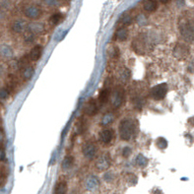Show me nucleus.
<instances>
[{
  "mask_svg": "<svg viewBox=\"0 0 194 194\" xmlns=\"http://www.w3.org/2000/svg\"><path fill=\"white\" fill-rule=\"evenodd\" d=\"M119 137L122 141H129L135 133V123L130 118H124L118 126Z\"/></svg>",
  "mask_w": 194,
  "mask_h": 194,
  "instance_id": "f257e3e1",
  "label": "nucleus"
},
{
  "mask_svg": "<svg viewBox=\"0 0 194 194\" xmlns=\"http://www.w3.org/2000/svg\"><path fill=\"white\" fill-rule=\"evenodd\" d=\"M124 90L121 87H116L111 94V103L113 108H118L124 102Z\"/></svg>",
  "mask_w": 194,
  "mask_h": 194,
  "instance_id": "f03ea898",
  "label": "nucleus"
},
{
  "mask_svg": "<svg viewBox=\"0 0 194 194\" xmlns=\"http://www.w3.org/2000/svg\"><path fill=\"white\" fill-rule=\"evenodd\" d=\"M98 149L96 144L92 142V141H87L83 144L82 146V154L83 156L85 157L87 160L92 161L93 159H95L96 155H97Z\"/></svg>",
  "mask_w": 194,
  "mask_h": 194,
  "instance_id": "7ed1b4c3",
  "label": "nucleus"
},
{
  "mask_svg": "<svg viewBox=\"0 0 194 194\" xmlns=\"http://www.w3.org/2000/svg\"><path fill=\"white\" fill-rule=\"evenodd\" d=\"M111 165V157H109V154L106 153L98 158V160L96 161L95 164V167L98 172H104L108 170Z\"/></svg>",
  "mask_w": 194,
  "mask_h": 194,
  "instance_id": "20e7f679",
  "label": "nucleus"
},
{
  "mask_svg": "<svg viewBox=\"0 0 194 194\" xmlns=\"http://www.w3.org/2000/svg\"><path fill=\"white\" fill-rule=\"evenodd\" d=\"M167 93H168V85L166 83L159 84V85L153 87L150 92L151 97L154 99H156V101H161V99H163L166 97Z\"/></svg>",
  "mask_w": 194,
  "mask_h": 194,
  "instance_id": "39448f33",
  "label": "nucleus"
},
{
  "mask_svg": "<svg viewBox=\"0 0 194 194\" xmlns=\"http://www.w3.org/2000/svg\"><path fill=\"white\" fill-rule=\"evenodd\" d=\"M180 33L187 41H194V23L187 22L180 27Z\"/></svg>",
  "mask_w": 194,
  "mask_h": 194,
  "instance_id": "423d86ee",
  "label": "nucleus"
},
{
  "mask_svg": "<svg viewBox=\"0 0 194 194\" xmlns=\"http://www.w3.org/2000/svg\"><path fill=\"white\" fill-rule=\"evenodd\" d=\"M114 138V131L111 128H106L99 133V141L103 145H107Z\"/></svg>",
  "mask_w": 194,
  "mask_h": 194,
  "instance_id": "0eeeda50",
  "label": "nucleus"
},
{
  "mask_svg": "<svg viewBox=\"0 0 194 194\" xmlns=\"http://www.w3.org/2000/svg\"><path fill=\"white\" fill-rule=\"evenodd\" d=\"M83 111L85 114L89 116H94L96 115L99 111V106H98V103L96 99H90L89 101L86 103L85 107H84Z\"/></svg>",
  "mask_w": 194,
  "mask_h": 194,
  "instance_id": "6e6552de",
  "label": "nucleus"
},
{
  "mask_svg": "<svg viewBox=\"0 0 194 194\" xmlns=\"http://www.w3.org/2000/svg\"><path fill=\"white\" fill-rule=\"evenodd\" d=\"M85 188L90 192H95L99 188V177L91 175L86 178L85 181Z\"/></svg>",
  "mask_w": 194,
  "mask_h": 194,
  "instance_id": "1a4fd4ad",
  "label": "nucleus"
},
{
  "mask_svg": "<svg viewBox=\"0 0 194 194\" xmlns=\"http://www.w3.org/2000/svg\"><path fill=\"white\" fill-rule=\"evenodd\" d=\"M25 15L26 17L32 20H37L42 16L41 9L37 6H29L25 9Z\"/></svg>",
  "mask_w": 194,
  "mask_h": 194,
  "instance_id": "9d476101",
  "label": "nucleus"
},
{
  "mask_svg": "<svg viewBox=\"0 0 194 194\" xmlns=\"http://www.w3.org/2000/svg\"><path fill=\"white\" fill-rule=\"evenodd\" d=\"M26 29H28V24L26 23L25 20H22V19L16 20L12 25V30L17 34H21L25 32Z\"/></svg>",
  "mask_w": 194,
  "mask_h": 194,
  "instance_id": "9b49d317",
  "label": "nucleus"
},
{
  "mask_svg": "<svg viewBox=\"0 0 194 194\" xmlns=\"http://www.w3.org/2000/svg\"><path fill=\"white\" fill-rule=\"evenodd\" d=\"M42 54V46H34L29 54V58L31 59L32 61H38L39 58H41Z\"/></svg>",
  "mask_w": 194,
  "mask_h": 194,
  "instance_id": "f8f14e48",
  "label": "nucleus"
},
{
  "mask_svg": "<svg viewBox=\"0 0 194 194\" xmlns=\"http://www.w3.org/2000/svg\"><path fill=\"white\" fill-rule=\"evenodd\" d=\"M28 30L34 34H42L44 31V25L38 22H33L28 24Z\"/></svg>",
  "mask_w": 194,
  "mask_h": 194,
  "instance_id": "ddd939ff",
  "label": "nucleus"
},
{
  "mask_svg": "<svg viewBox=\"0 0 194 194\" xmlns=\"http://www.w3.org/2000/svg\"><path fill=\"white\" fill-rule=\"evenodd\" d=\"M0 54H1L3 57L10 58L14 55V51L11 46H8V44L3 43L0 46Z\"/></svg>",
  "mask_w": 194,
  "mask_h": 194,
  "instance_id": "4468645a",
  "label": "nucleus"
},
{
  "mask_svg": "<svg viewBox=\"0 0 194 194\" xmlns=\"http://www.w3.org/2000/svg\"><path fill=\"white\" fill-rule=\"evenodd\" d=\"M144 10L147 12H154L156 11L158 8V2L157 0H145V2L143 4Z\"/></svg>",
  "mask_w": 194,
  "mask_h": 194,
  "instance_id": "2eb2a0df",
  "label": "nucleus"
},
{
  "mask_svg": "<svg viewBox=\"0 0 194 194\" xmlns=\"http://www.w3.org/2000/svg\"><path fill=\"white\" fill-rule=\"evenodd\" d=\"M73 165H74V157L66 156L61 163V168L63 171H68L73 167Z\"/></svg>",
  "mask_w": 194,
  "mask_h": 194,
  "instance_id": "dca6fc26",
  "label": "nucleus"
},
{
  "mask_svg": "<svg viewBox=\"0 0 194 194\" xmlns=\"http://www.w3.org/2000/svg\"><path fill=\"white\" fill-rule=\"evenodd\" d=\"M114 120V115L112 112H107L102 118V121H101V125L103 127H107L108 125H111V124L113 122Z\"/></svg>",
  "mask_w": 194,
  "mask_h": 194,
  "instance_id": "f3484780",
  "label": "nucleus"
},
{
  "mask_svg": "<svg viewBox=\"0 0 194 194\" xmlns=\"http://www.w3.org/2000/svg\"><path fill=\"white\" fill-rule=\"evenodd\" d=\"M175 55L177 58H181V57H184L185 55H187V52H188V49L184 46H181V44H178L176 46V47L175 48Z\"/></svg>",
  "mask_w": 194,
  "mask_h": 194,
  "instance_id": "a211bd4d",
  "label": "nucleus"
},
{
  "mask_svg": "<svg viewBox=\"0 0 194 194\" xmlns=\"http://www.w3.org/2000/svg\"><path fill=\"white\" fill-rule=\"evenodd\" d=\"M66 192H67L66 181H58L55 185L54 194H66Z\"/></svg>",
  "mask_w": 194,
  "mask_h": 194,
  "instance_id": "6ab92c4d",
  "label": "nucleus"
},
{
  "mask_svg": "<svg viewBox=\"0 0 194 194\" xmlns=\"http://www.w3.org/2000/svg\"><path fill=\"white\" fill-rule=\"evenodd\" d=\"M148 162H149V160L144 155H142V154H139V155H137V157L135 158V165L138 168H143L147 167Z\"/></svg>",
  "mask_w": 194,
  "mask_h": 194,
  "instance_id": "aec40b11",
  "label": "nucleus"
},
{
  "mask_svg": "<svg viewBox=\"0 0 194 194\" xmlns=\"http://www.w3.org/2000/svg\"><path fill=\"white\" fill-rule=\"evenodd\" d=\"M128 38V30L125 28H121V29H118L116 33H115V38L118 39V41L123 42V41H126Z\"/></svg>",
  "mask_w": 194,
  "mask_h": 194,
  "instance_id": "412c9836",
  "label": "nucleus"
},
{
  "mask_svg": "<svg viewBox=\"0 0 194 194\" xmlns=\"http://www.w3.org/2000/svg\"><path fill=\"white\" fill-rule=\"evenodd\" d=\"M108 98H109V90L107 88L103 89V90L99 92V102L101 104L106 103L108 101Z\"/></svg>",
  "mask_w": 194,
  "mask_h": 194,
  "instance_id": "4be33fe9",
  "label": "nucleus"
},
{
  "mask_svg": "<svg viewBox=\"0 0 194 194\" xmlns=\"http://www.w3.org/2000/svg\"><path fill=\"white\" fill-rule=\"evenodd\" d=\"M34 74V69L32 66H27L26 68L24 69L23 71V77L25 80H29V79H31Z\"/></svg>",
  "mask_w": 194,
  "mask_h": 194,
  "instance_id": "5701e85b",
  "label": "nucleus"
},
{
  "mask_svg": "<svg viewBox=\"0 0 194 194\" xmlns=\"http://www.w3.org/2000/svg\"><path fill=\"white\" fill-rule=\"evenodd\" d=\"M61 19H62V15L60 13H55L49 18V22H51L52 25H57L60 23Z\"/></svg>",
  "mask_w": 194,
  "mask_h": 194,
  "instance_id": "b1692460",
  "label": "nucleus"
},
{
  "mask_svg": "<svg viewBox=\"0 0 194 194\" xmlns=\"http://www.w3.org/2000/svg\"><path fill=\"white\" fill-rule=\"evenodd\" d=\"M156 145L160 149H166L168 147V141L165 138L160 137V138H158V140L156 141Z\"/></svg>",
  "mask_w": 194,
  "mask_h": 194,
  "instance_id": "393cba45",
  "label": "nucleus"
},
{
  "mask_svg": "<svg viewBox=\"0 0 194 194\" xmlns=\"http://www.w3.org/2000/svg\"><path fill=\"white\" fill-rule=\"evenodd\" d=\"M131 153H132V149L129 146H126V147H124L122 149V156L124 158H128L129 156L131 155Z\"/></svg>",
  "mask_w": 194,
  "mask_h": 194,
  "instance_id": "a878e982",
  "label": "nucleus"
},
{
  "mask_svg": "<svg viewBox=\"0 0 194 194\" xmlns=\"http://www.w3.org/2000/svg\"><path fill=\"white\" fill-rule=\"evenodd\" d=\"M131 22H132V17L129 16V15H124L121 19V23L123 25H129L131 24Z\"/></svg>",
  "mask_w": 194,
  "mask_h": 194,
  "instance_id": "bb28decb",
  "label": "nucleus"
},
{
  "mask_svg": "<svg viewBox=\"0 0 194 194\" xmlns=\"http://www.w3.org/2000/svg\"><path fill=\"white\" fill-rule=\"evenodd\" d=\"M9 97V92L6 89H1L0 90V99H6Z\"/></svg>",
  "mask_w": 194,
  "mask_h": 194,
  "instance_id": "cd10ccee",
  "label": "nucleus"
},
{
  "mask_svg": "<svg viewBox=\"0 0 194 194\" xmlns=\"http://www.w3.org/2000/svg\"><path fill=\"white\" fill-rule=\"evenodd\" d=\"M34 34H33V33L29 34L25 37V42L27 43H32V42H34Z\"/></svg>",
  "mask_w": 194,
  "mask_h": 194,
  "instance_id": "c85d7f7f",
  "label": "nucleus"
},
{
  "mask_svg": "<svg viewBox=\"0 0 194 194\" xmlns=\"http://www.w3.org/2000/svg\"><path fill=\"white\" fill-rule=\"evenodd\" d=\"M104 180L106 181H111L113 180V175H112V172H107L106 175H104Z\"/></svg>",
  "mask_w": 194,
  "mask_h": 194,
  "instance_id": "c756f323",
  "label": "nucleus"
},
{
  "mask_svg": "<svg viewBox=\"0 0 194 194\" xmlns=\"http://www.w3.org/2000/svg\"><path fill=\"white\" fill-rule=\"evenodd\" d=\"M5 157H6V154L3 149H0V162H3L5 160Z\"/></svg>",
  "mask_w": 194,
  "mask_h": 194,
  "instance_id": "7c9ffc66",
  "label": "nucleus"
},
{
  "mask_svg": "<svg viewBox=\"0 0 194 194\" xmlns=\"http://www.w3.org/2000/svg\"><path fill=\"white\" fill-rule=\"evenodd\" d=\"M188 123H190L191 126H194V117H191L188 119Z\"/></svg>",
  "mask_w": 194,
  "mask_h": 194,
  "instance_id": "2f4dec72",
  "label": "nucleus"
},
{
  "mask_svg": "<svg viewBox=\"0 0 194 194\" xmlns=\"http://www.w3.org/2000/svg\"><path fill=\"white\" fill-rule=\"evenodd\" d=\"M3 73H4V68L2 65H0V77L3 75Z\"/></svg>",
  "mask_w": 194,
  "mask_h": 194,
  "instance_id": "473e14b6",
  "label": "nucleus"
},
{
  "mask_svg": "<svg viewBox=\"0 0 194 194\" xmlns=\"http://www.w3.org/2000/svg\"><path fill=\"white\" fill-rule=\"evenodd\" d=\"M168 1H170V0H160V2L162 3H168Z\"/></svg>",
  "mask_w": 194,
  "mask_h": 194,
  "instance_id": "72a5a7b5",
  "label": "nucleus"
},
{
  "mask_svg": "<svg viewBox=\"0 0 194 194\" xmlns=\"http://www.w3.org/2000/svg\"><path fill=\"white\" fill-rule=\"evenodd\" d=\"M2 182H3V176L0 175V184H1Z\"/></svg>",
  "mask_w": 194,
  "mask_h": 194,
  "instance_id": "f704fd0d",
  "label": "nucleus"
}]
</instances>
